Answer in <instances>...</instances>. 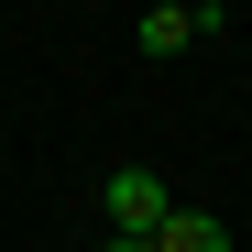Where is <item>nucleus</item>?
<instances>
[{
	"label": "nucleus",
	"mask_w": 252,
	"mask_h": 252,
	"mask_svg": "<svg viewBox=\"0 0 252 252\" xmlns=\"http://www.w3.org/2000/svg\"><path fill=\"white\" fill-rule=\"evenodd\" d=\"M132 44H143V55H187V44H197V0H154Z\"/></svg>",
	"instance_id": "2"
},
{
	"label": "nucleus",
	"mask_w": 252,
	"mask_h": 252,
	"mask_svg": "<svg viewBox=\"0 0 252 252\" xmlns=\"http://www.w3.org/2000/svg\"><path fill=\"white\" fill-rule=\"evenodd\" d=\"M99 252H154V241H143V230H110V241H99Z\"/></svg>",
	"instance_id": "4"
},
{
	"label": "nucleus",
	"mask_w": 252,
	"mask_h": 252,
	"mask_svg": "<svg viewBox=\"0 0 252 252\" xmlns=\"http://www.w3.org/2000/svg\"><path fill=\"white\" fill-rule=\"evenodd\" d=\"M164 208H176V187H164L154 164H110V187H99V220H110V230H143V241H154Z\"/></svg>",
	"instance_id": "1"
},
{
	"label": "nucleus",
	"mask_w": 252,
	"mask_h": 252,
	"mask_svg": "<svg viewBox=\"0 0 252 252\" xmlns=\"http://www.w3.org/2000/svg\"><path fill=\"white\" fill-rule=\"evenodd\" d=\"M154 252H230V230L208 220V208H164V230H154Z\"/></svg>",
	"instance_id": "3"
}]
</instances>
